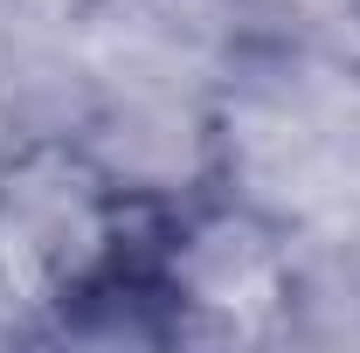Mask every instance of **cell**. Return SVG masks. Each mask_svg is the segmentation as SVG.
I'll return each mask as SVG.
<instances>
[{
  "label": "cell",
  "instance_id": "6da1fadb",
  "mask_svg": "<svg viewBox=\"0 0 360 353\" xmlns=\"http://www.w3.org/2000/svg\"><path fill=\"white\" fill-rule=\"evenodd\" d=\"M167 201L139 194L84 146H21L0 167V298L63 333H132Z\"/></svg>",
  "mask_w": 360,
  "mask_h": 353
},
{
  "label": "cell",
  "instance_id": "7a4b0ae2",
  "mask_svg": "<svg viewBox=\"0 0 360 353\" xmlns=\"http://www.w3.org/2000/svg\"><path fill=\"white\" fill-rule=\"evenodd\" d=\"M291 312V264L243 208H174L139 284V340H264Z\"/></svg>",
  "mask_w": 360,
  "mask_h": 353
}]
</instances>
